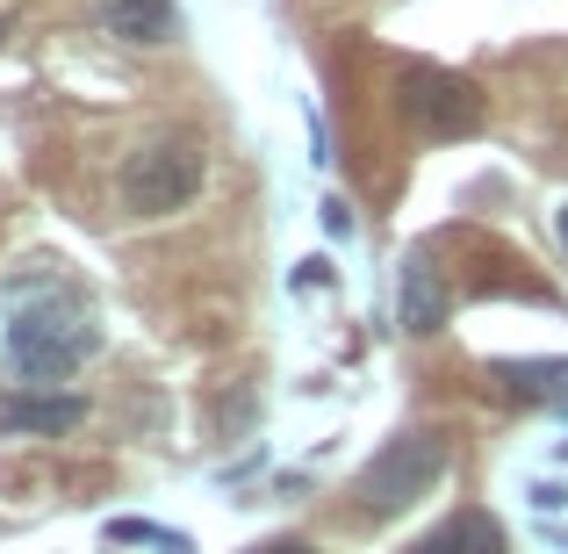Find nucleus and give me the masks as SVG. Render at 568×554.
I'll list each match as a JSON object with an SVG mask.
<instances>
[{
    "instance_id": "423d86ee",
    "label": "nucleus",
    "mask_w": 568,
    "mask_h": 554,
    "mask_svg": "<svg viewBox=\"0 0 568 554\" xmlns=\"http://www.w3.org/2000/svg\"><path fill=\"white\" fill-rule=\"evenodd\" d=\"M396 324L403 332H439L446 324V281H439V266H432L425 252H410L403 274H396Z\"/></svg>"
},
{
    "instance_id": "6e6552de",
    "label": "nucleus",
    "mask_w": 568,
    "mask_h": 554,
    "mask_svg": "<svg viewBox=\"0 0 568 554\" xmlns=\"http://www.w3.org/2000/svg\"><path fill=\"white\" fill-rule=\"evenodd\" d=\"M101 29L123 37V43H173L181 14H173V0H109V8H101Z\"/></svg>"
},
{
    "instance_id": "1a4fd4ad",
    "label": "nucleus",
    "mask_w": 568,
    "mask_h": 554,
    "mask_svg": "<svg viewBox=\"0 0 568 554\" xmlns=\"http://www.w3.org/2000/svg\"><path fill=\"white\" fill-rule=\"evenodd\" d=\"M497 374L518 403H568V361H504Z\"/></svg>"
},
{
    "instance_id": "7ed1b4c3",
    "label": "nucleus",
    "mask_w": 568,
    "mask_h": 554,
    "mask_svg": "<svg viewBox=\"0 0 568 554\" xmlns=\"http://www.w3.org/2000/svg\"><path fill=\"white\" fill-rule=\"evenodd\" d=\"M202 194V152L187 138H152L123 167V209L130 216H173Z\"/></svg>"
},
{
    "instance_id": "f8f14e48",
    "label": "nucleus",
    "mask_w": 568,
    "mask_h": 554,
    "mask_svg": "<svg viewBox=\"0 0 568 554\" xmlns=\"http://www.w3.org/2000/svg\"><path fill=\"white\" fill-rule=\"evenodd\" d=\"M561 245H568V202H561Z\"/></svg>"
},
{
    "instance_id": "f257e3e1",
    "label": "nucleus",
    "mask_w": 568,
    "mask_h": 554,
    "mask_svg": "<svg viewBox=\"0 0 568 554\" xmlns=\"http://www.w3.org/2000/svg\"><path fill=\"white\" fill-rule=\"evenodd\" d=\"M94 346H101L94 318H87L80 303H65V295H43V303L14 310V324H8V367L22 374L29 389L80 374L87 361H94Z\"/></svg>"
},
{
    "instance_id": "39448f33",
    "label": "nucleus",
    "mask_w": 568,
    "mask_h": 554,
    "mask_svg": "<svg viewBox=\"0 0 568 554\" xmlns=\"http://www.w3.org/2000/svg\"><path fill=\"white\" fill-rule=\"evenodd\" d=\"M87 417V403L80 396H58V389H8V396H0V432H8V440H22V432H43V440H51V432H72Z\"/></svg>"
},
{
    "instance_id": "20e7f679",
    "label": "nucleus",
    "mask_w": 568,
    "mask_h": 554,
    "mask_svg": "<svg viewBox=\"0 0 568 554\" xmlns=\"http://www.w3.org/2000/svg\"><path fill=\"white\" fill-rule=\"evenodd\" d=\"M403 115H410L425 138H460V130L483 123V94H475L460 72L410 66V72H403Z\"/></svg>"
},
{
    "instance_id": "4468645a",
    "label": "nucleus",
    "mask_w": 568,
    "mask_h": 554,
    "mask_svg": "<svg viewBox=\"0 0 568 554\" xmlns=\"http://www.w3.org/2000/svg\"><path fill=\"white\" fill-rule=\"evenodd\" d=\"M561 461H568V446H561Z\"/></svg>"
},
{
    "instance_id": "0eeeda50",
    "label": "nucleus",
    "mask_w": 568,
    "mask_h": 554,
    "mask_svg": "<svg viewBox=\"0 0 568 554\" xmlns=\"http://www.w3.org/2000/svg\"><path fill=\"white\" fill-rule=\"evenodd\" d=\"M403 554H504V526L483 504H468V512H454L446 526H432L425 541H410Z\"/></svg>"
},
{
    "instance_id": "9d476101",
    "label": "nucleus",
    "mask_w": 568,
    "mask_h": 554,
    "mask_svg": "<svg viewBox=\"0 0 568 554\" xmlns=\"http://www.w3.org/2000/svg\"><path fill=\"white\" fill-rule=\"evenodd\" d=\"M324 231L346 238V231H353V209H346V202H324Z\"/></svg>"
},
{
    "instance_id": "f03ea898",
    "label": "nucleus",
    "mask_w": 568,
    "mask_h": 554,
    "mask_svg": "<svg viewBox=\"0 0 568 554\" xmlns=\"http://www.w3.org/2000/svg\"><path fill=\"white\" fill-rule=\"evenodd\" d=\"M439 475H446V440L439 432H396V440L361 469L353 497H361L367 518H388V512H403V504H417Z\"/></svg>"
},
{
    "instance_id": "9b49d317",
    "label": "nucleus",
    "mask_w": 568,
    "mask_h": 554,
    "mask_svg": "<svg viewBox=\"0 0 568 554\" xmlns=\"http://www.w3.org/2000/svg\"><path fill=\"white\" fill-rule=\"evenodd\" d=\"M260 554H317V547H303V541H266Z\"/></svg>"
},
{
    "instance_id": "ddd939ff",
    "label": "nucleus",
    "mask_w": 568,
    "mask_h": 554,
    "mask_svg": "<svg viewBox=\"0 0 568 554\" xmlns=\"http://www.w3.org/2000/svg\"><path fill=\"white\" fill-rule=\"evenodd\" d=\"M0 37H8V8H0Z\"/></svg>"
}]
</instances>
